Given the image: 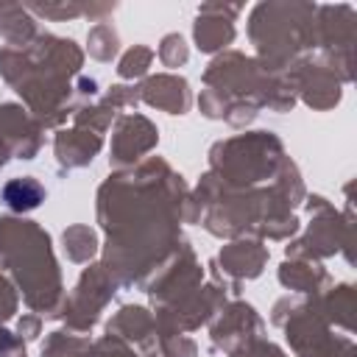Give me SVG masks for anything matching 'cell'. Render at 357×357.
Returning a JSON list of instances; mask_svg holds the SVG:
<instances>
[{
  "instance_id": "6da1fadb",
  "label": "cell",
  "mask_w": 357,
  "mask_h": 357,
  "mask_svg": "<svg viewBox=\"0 0 357 357\" xmlns=\"http://www.w3.org/2000/svg\"><path fill=\"white\" fill-rule=\"evenodd\" d=\"M3 201L14 212H31L45 201V190L33 178H14L3 187Z\"/></svg>"
}]
</instances>
